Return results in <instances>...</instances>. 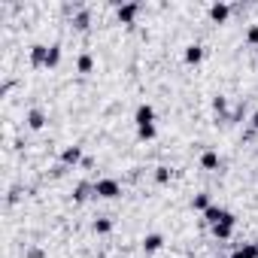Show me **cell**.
<instances>
[{
    "label": "cell",
    "mask_w": 258,
    "mask_h": 258,
    "mask_svg": "<svg viewBox=\"0 0 258 258\" xmlns=\"http://www.w3.org/2000/svg\"><path fill=\"white\" fill-rule=\"evenodd\" d=\"M182 58H185V64H201V61H204V46H198V43L185 46Z\"/></svg>",
    "instance_id": "ba28073f"
},
{
    "label": "cell",
    "mask_w": 258,
    "mask_h": 258,
    "mask_svg": "<svg viewBox=\"0 0 258 258\" xmlns=\"http://www.w3.org/2000/svg\"><path fill=\"white\" fill-rule=\"evenodd\" d=\"M204 219L210 222V228H213V225H219V222H237V219H234V213H228L225 207H216V204L204 213Z\"/></svg>",
    "instance_id": "7a4b0ae2"
},
{
    "label": "cell",
    "mask_w": 258,
    "mask_h": 258,
    "mask_svg": "<svg viewBox=\"0 0 258 258\" xmlns=\"http://www.w3.org/2000/svg\"><path fill=\"white\" fill-rule=\"evenodd\" d=\"M121 195V182L112 179V176H100L94 182V198H103V201H115Z\"/></svg>",
    "instance_id": "6da1fadb"
},
{
    "label": "cell",
    "mask_w": 258,
    "mask_h": 258,
    "mask_svg": "<svg viewBox=\"0 0 258 258\" xmlns=\"http://www.w3.org/2000/svg\"><path fill=\"white\" fill-rule=\"evenodd\" d=\"M255 252H258V240H255Z\"/></svg>",
    "instance_id": "484cf974"
},
{
    "label": "cell",
    "mask_w": 258,
    "mask_h": 258,
    "mask_svg": "<svg viewBox=\"0 0 258 258\" xmlns=\"http://www.w3.org/2000/svg\"><path fill=\"white\" fill-rule=\"evenodd\" d=\"M88 191L94 195V182H79V185H76V195H73V201H76V204H82V201L88 198Z\"/></svg>",
    "instance_id": "9a60e30c"
},
{
    "label": "cell",
    "mask_w": 258,
    "mask_h": 258,
    "mask_svg": "<svg viewBox=\"0 0 258 258\" xmlns=\"http://www.w3.org/2000/svg\"><path fill=\"white\" fill-rule=\"evenodd\" d=\"M46 58H49V46L34 43V46H31V64H34V67H46Z\"/></svg>",
    "instance_id": "8992f818"
},
{
    "label": "cell",
    "mask_w": 258,
    "mask_h": 258,
    "mask_svg": "<svg viewBox=\"0 0 258 258\" xmlns=\"http://www.w3.org/2000/svg\"><path fill=\"white\" fill-rule=\"evenodd\" d=\"M91 228H94V234H109V231H112V222H109V219H94Z\"/></svg>",
    "instance_id": "44dd1931"
},
{
    "label": "cell",
    "mask_w": 258,
    "mask_h": 258,
    "mask_svg": "<svg viewBox=\"0 0 258 258\" xmlns=\"http://www.w3.org/2000/svg\"><path fill=\"white\" fill-rule=\"evenodd\" d=\"M134 121H137V127L155 124V106H152V103H140L137 112H134Z\"/></svg>",
    "instance_id": "3957f363"
},
{
    "label": "cell",
    "mask_w": 258,
    "mask_h": 258,
    "mask_svg": "<svg viewBox=\"0 0 258 258\" xmlns=\"http://www.w3.org/2000/svg\"><path fill=\"white\" fill-rule=\"evenodd\" d=\"M137 13H140V4H121V7L115 10V16H118V22H121V25H134Z\"/></svg>",
    "instance_id": "277c9868"
},
{
    "label": "cell",
    "mask_w": 258,
    "mask_h": 258,
    "mask_svg": "<svg viewBox=\"0 0 258 258\" xmlns=\"http://www.w3.org/2000/svg\"><path fill=\"white\" fill-rule=\"evenodd\" d=\"M228 16H231V7H228V4H213V7H210V19H213L216 25L228 22Z\"/></svg>",
    "instance_id": "52a82bcc"
},
{
    "label": "cell",
    "mask_w": 258,
    "mask_h": 258,
    "mask_svg": "<svg viewBox=\"0 0 258 258\" xmlns=\"http://www.w3.org/2000/svg\"><path fill=\"white\" fill-rule=\"evenodd\" d=\"M76 70H79V73H91V70H94V55H91V52H82V55L76 58Z\"/></svg>",
    "instance_id": "4fadbf2b"
},
{
    "label": "cell",
    "mask_w": 258,
    "mask_h": 258,
    "mask_svg": "<svg viewBox=\"0 0 258 258\" xmlns=\"http://www.w3.org/2000/svg\"><path fill=\"white\" fill-rule=\"evenodd\" d=\"M28 127H31V131L46 127V112H43V109H31V112H28Z\"/></svg>",
    "instance_id": "30bf717a"
},
{
    "label": "cell",
    "mask_w": 258,
    "mask_h": 258,
    "mask_svg": "<svg viewBox=\"0 0 258 258\" xmlns=\"http://www.w3.org/2000/svg\"><path fill=\"white\" fill-rule=\"evenodd\" d=\"M213 106H216L219 112H225V97H216V100H213Z\"/></svg>",
    "instance_id": "cb8c5ba5"
},
{
    "label": "cell",
    "mask_w": 258,
    "mask_h": 258,
    "mask_svg": "<svg viewBox=\"0 0 258 258\" xmlns=\"http://www.w3.org/2000/svg\"><path fill=\"white\" fill-rule=\"evenodd\" d=\"M61 161L67 164V167H76V164H82L85 158H82V146H64V152H61Z\"/></svg>",
    "instance_id": "5b68a950"
},
{
    "label": "cell",
    "mask_w": 258,
    "mask_h": 258,
    "mask_svg": "<svg viewBox=\"0 0 258 258\" xmlns=\"http://www.w3.org/2000/svg\"><path fill=\"white\" fill-rule=\"evenodd\" d=\"M161 246H164V237H161V234H155V231H152V234H146V237H143V249H146V252H158Z\"/></svg>",
    "instance_id": "7c38bea8"
},
{
    "label": "cell",
    "mask_w": 258,
    "mask_h": 258,
    "mask_svg": "<svg viewBox=\"0 0 258 258\" xmlns=\"http://www.w3.org/2000/svg\"><path fill=\"white\" fill-rule=\"evenodd\" d=\"M73 28H76V31H85V28H88V10H79V13L73 16Z\"/></svg>",
    "instance_id": "d6986e66"
},
{
    "label": "cell",
    "mask_w": 258,
    "mask_h": 258,
    "mask_svg": "<svg viewBox=\"0 0 258 258\" xmlns=\"http://www.w3.org/2000/svg\"><path fill=\"white\" fill-rule=\"evenodd\" d=\"M25 258H46V252H43L40 246H31V249L25 252Z\"/></svg>",
    "instance_id": "603a6c76"
},
{
    "label": "cell",
    "mask_w": 258,
    "mask_h": 258,
    "mask_svg": "<svg viewBox=\"0 0 258 258\" xmlns=\"http://www.w3.org/2000/svg\"><path fill=\"white\" fill-rule=\"evenodd\" d=\"M61 64V46H49V58H46V70H55Z\"/></svg>",
    "instance_id": "5bb4252c"
},
{
    "label": "cell",
    "mask_w": 258,
    "mask_h": 258,
    "mask_svg": "<svg viewBox=\"0 0 258 258\" xmlns=\"http://www.w3.org/2000/svg\"><path fill=\"white\" fill-rule=\"evenodd\" d=\"M252 127H255V131H258V109L252 112Z\"/></svg>",
    "instance_id": "d4e9b609"
},
{
    "label": "cell",
    "mask_w": 258,
    "mask_h": 258,
    "mask_svg": "<svg viewBox=\"0 0 258 258\" xmlns=\"http://www.w3.org/2000/svg\"><path fill=\"white\" fill-rule=\"evenodd\" d=\"M219 164H222V158H219V152H213V149H207V152L201 155V167H204V170H219Z\"/></svg>",
    "instance_id": "9c48e42d"
},
{
    "label": "cell",
    "mask_w": 258,
    "mask_h": 258,
    "mask_svg": "<svg viewBox=\"0 0 258 258\" xmlns=\"http://www.w3.org/2000/svg\"><path fill=\"white\" fill-rule=\"evenodd\" d=\"M234 225H237V222H219V225H213V237H216V240H228V237L234 234Z\"/></svg>",
    "instance_id": "8fae6325"
},
{
    "label": "cell",
    "mask_w": 258,
    "mask_h": 258,
    "mask_svg": "<svg viewBox=\"0 0 258 258\" xmlns=\"http://www.w3.org/2000/svg\"><path fill=\"white\" fill-rule=\"evenodd\" d=\"M246 43H252V46L258 49V25H252V28L246 31Z\"/></svg>",
    "instance_id": "7402d4cb"
},
{
    "label": "cell",
    "mask_w": 258,
    "mask_h": 258,
    "mask_svg": "<svg viewBox=\"0 0 258 258\" xmlns=\"http://www.w3.org/2000/svg\"><path fill=\"white\" fill-rule=\"evenodd\" d=\"M170 176H173V173H170V167H164V164H161V167H155V182H158V185H167V182H170Z\"/></svg>",
    "instance_id": "ffe728a7"
},
{
    "label": "cell",
    "mask_w": 258,
    "mask_h": 258,
    "mask_svg": "<svg viewBox=\"0 0 258 258\" xmlns=\"http://www.w3.org/2000/svg\"><path fill=\"white\" fill-rule=\"evenodd\" d=\"M231 258H258V252H255V243H243L240 249H234V255Z\"/></svg>",
    "instance_id": "2e32d148"
},
{
    "label": "cell",
    "mask_w": 258,
    "mask_h": 258,
    "mask_svg": "<svg viewBox=\"0 0 258 258\" xmlns=\"http://www.w3.org/2000/svg\"><path fill=\"white\" fill-rule=\"evenodd\" d=\"M191 207H195V210H201V213H207V210L213 207V204H210V195H207V191H201V195H195V201H191Z\"/></svg>",
    "instance_id": "e0dca14e"
},
{
    "label": "cell",
    "mask_w": 258,
    "mask_h": 258,
    "mask_svg": "<svg viewBox=\"0 0 258 258\" xmlns=\"http://www.w3.org/2000/svg\"><path fill=\"white\" fill-rule=\"evenodd\" d=\"M137 137H140V140H155V137H158V127H155V124L137 127Z\"/></svg>",
    "instance_id": "ac0fdd59"
}]
</instances>
